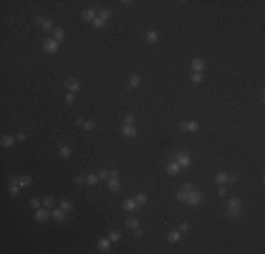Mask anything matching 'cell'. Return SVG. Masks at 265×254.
<instances>
[{
    "instance_id": "cell-1",
    "label": "cell",
    "mask_w": 265,
    "mask_h": 254,
    "mask_svg": "<svg viewBox=\"0 0 265 254\" xmlns=\"http://www.w3.org/2000/svg\"><path fill=\"white\" fill-rule=\"evenodd\" d=\"M42 48H44V51H47V52H50V54H54V52H56V51H58L59 45H58V41H56V40H54V38H50V40H45L44 42H42Z\"/></svg>"
},
{
    "instance_id": "cell-2",
    "label": "cell",
    "mask_w": 265,
    "mask_h": 254,
    "mask_svg": "<svg viewBox=\"0 0 265 254\" xmlns=\"http://www.w3.org/2000/svg\"><path fill=\"white\" fill-rule=\"evenodd\" d=\"M176 162L179 165L180 168H186V167H189L192 164V159L186 153H179V154L176 155Z\"/></svg>"
},
{
    "instance_id": "cell-3",
    "label": "cell",
    "mask_w": 265,
    "mask_h": 254,
    "mask_svg": "<svg viewBox=\"0 0 265 254\" xmlns=\"http://www.w3.org/2000/svg\"><path fill=\"white\" fill-rule=\"evenodd\" d=\"M202 198H203V196H202L200 192L190 191V192H188V199H186V202L189 205H193V206H195V205H197L200 200H202Z\"/></svg>"
},
{
    "instance_id": "cell-4",
    "label": "cell",
    "mask_w": 265,
    "mask_h": 254,
    "mask_svg": "<svg viewBox=\"0 0 265 254\" xmlns=\"http://www.w3.org/2000/svg\"><path fill=\"white\" fill-rule=\"evenodd\" d=\"M65 88L69 90V92L73 93V92H78V90H79L80 83H79V80L72 79V78H71V79H66L65 80Z\"/></svg>"
},
{
    "instance_id": "cell-5",
    "label": "cell",
    "mask_w": 265,
    "mask_h": 254,
    "mask_svg": "<svg viewBox=\"0 0 265 254\" xmlns=\"http://www.w3.org/2000/svg\"><path fill=\"white\" fill-rule=\"evenodd\" d=\"M121 131H123V134H124L125 137H135V136H137V129H135L133 124H124L123 129H121Z\"/></svg>"
},
{
    "instance_id": "cell-6",
    "label": "cell",
    "mask_w": 265,
    "mask_h": 254,
    "mask_svg": "<svg viewBox=\"0 0 265 254\" xmlns=\"http://www.w3.org/2000/svg\"><path fill=\"white\" fill-rule=\"evenodd\" d=\"M48 216H50V212L47 209H38L37 213H35V220L42 223V222H45V220L48 219Z\"/></svg>"
},
{
    "instance_id": "cell-7",
    "label": "cell",
    "mask_w": 265,
    "mask_h": 254,
    "mask_svg": "<svg viewBox=\"0 0 265 254\" xmlns=\"http://www.w3.org/2000/svg\"><path fill=\"white\" fill-rule=\"evenodd\" d=\"M205 68V61L200 60V58H195V60L192 61V69L195 71V72H200V71H203Z\"/></svg>"
},
{
    "instance_id": "cell-8",
    "label": "cell",
    "mask_w": 265,
    "mask_h": 254,
    "mask_svg": "<svg viewBox=\"0 0 265 254\" xmlns=\"http://www.w3.org/2000/svg\"><path fill=\"white\" fill-rule=\"evenodd\" d=\"M243 212V208L238 206V208H229L227 209V216L230 218V219H235V218H238Z\"/></svg>"
},
{
    "instance_id": "cell-9",
    "label": "cell",
    "mask_w": 265,
    "mask_h": 254,
    "mask_svg": "<svg viewBox=\"0 0 265 254\" xmlns=\"http://www.w3.org/2000/svg\"><path fill=\"white\" fill-rule=\"evenodd\" d=\"M97 249H99L100 251L106 253L107 250L110 249V240H107V239H100L99 241H97Z\"/></svg>"
},
{
    "instance_id": "cell-10",
    "label": "cell",
    "mask_w": 265,
    "mask_h": 254,
    "mask_svg": "<svg viewBox=\"0 0 265 254\" xmlns=\"http://www.w3.org/2000/svg\"><path fill=\"white\" fill-rule=\"evenodd\" d=\"M107 188H109L111 192L120 191V182H119V180H117V178H110L109 184H107Z\"/></svg>"
},
{
    "instance_id": "cell-11",
    "label": "cell",
    "mask_w": 265,
    "mask_h": 254,
    "mask_svg": "<svg viewBox=\"0 0 265 254\" xmlns=\"http://www.w3.org/2000/svg\"><path fill=\"white\" fill-rule=\"evenodd\" d=\"M51 216L54 218L55 222H62V220H65V213H64V210L62 209H54L52 210V213Z\"/></svg>"
},
{
    "instance_id": "cell-12",
    "label": "cell",
    "mask_w": 265,
    "mask_h": 254,
    "mask_svg": "<svg viewBox=\"0 0 265 254\" xmlns=\"http://www.w3.org/2000/svg\"><path fill=\"white\" fill-rule=\"evenodd\" d=\"M179 240H180V232L174 230V232H169V233H168V241H169V243H178Z\"/></svg>"
},
{
    "instance_id": "cell-13",
    "label": "cell",
    "mask_w": 265,
    "mask_h": 254,
    "mask_svg": "<svg viewBox=\"0 0 265 254\" xmlns=\"http://www.w3.org/2000/svg\"><path fill=\"white\" fill-rule=\"evenodd\" d=\"M121 206H123L124 210H134L135 208H137V203H135V200H133V199H125Z\"/></svg>"
},
{
    "instance_id": "cell-14",
    "label": "cell",
    "mask_w": 265,
    "mask_h": 254,
    "mask_svg": "<svg viewBox=\"0 0 265 254\" xmlns=\"http://www.w3.org/2000/svg\"><path fill=\"white\" fill-rule=\"evenodd\" d=\"M82 19L85 21H92V20H95L96 17H95V11L92 10V9H89V10H83L82 11Z\"/></svg>"
},
{
    "instance_id": "cell-15",
    "label": "cell",
    "mask_w": 265,
    "mask_h": 254,
    "mask_svg": "<svg viewBox=\"0 0 265 254\" xmlns=\"http://www.w3.org/2000/svg\"><path fill=\"white\" fill-rule=\"evenodd\" d=\"M179 171H180V167L178 165V162H171L168 165V169H166V172L169 175H176Z\"/></svg>"
},
{
    "instance_id": "cell-16",
    "label": "cell",
    "mask_w": 265,
    "mask_h": 254,
    "mask_svg": "<svg viewBox=\"0 0 265 254\" xmlns=\"http://www.w3.org/2000/svg\"><path fill=\"white\" fill-rule=\"evenodd\" d=\"M145 40L148 41L150 44H155V42L158 41V34H157V31H148V33L145 34Z\"/></svg>"
},
{
    "instance_id": "cell-17",
    "label": "cell",
    "mask_w": 265,
    "mask_h": 254,
    "mask_svg": "<svg viewBox=\"0 0 265 254\" xmlns=\"http://www.w3.org/2000/svg\"><path fill=\"white\" fill-rule=\"evenodd\" d=\"M64 38H65V31L62 30L61 27L54 28V40L61 41V40H64Z\"/></svg>"
},
{
    "instance_id": "cell-18",
    "label": "cell",
    "mask_w": 265,
    "mask_h": 254,
    "mask_svg": "<svg viewBox=\"0 0 265 254\" xmlns=\"http://www.w3.org/2000/svg\"><path fill=\"white\" fill-rule=\"evenodd\" d=\"M0 143H1L3 147H11L13 143H14V139H13L11 136H3L1 140H0Z\"/></svg>"
},
{
    "instance_id": "cell-19",
    "label": "cell",
    "mask_w": 265,
    "mask_h": 254,
    "mask_svg": "<svg viewBox=\"0 0 265 254\" xmlns=\"http://www.w3.org/2000/svg\"><path fill=\"white\" fill-rule=\"evenodd\" d=\"M216 182L217 184H220V185H223V184H226L227 182V180H229V175L226 174V172H219V174L216 175Z\"/></svg>"
},
{
    "instance_id": "cell-20",
    "label": "cell",
    "mask_w": 265,
    "mask_h": 254,
    "mask_svg": "<svg viewBox=\"0 0 265 254\" xmlns=\"http://www.w3.org/2000/svg\"><path fill=\"white\" fill-rule=\"evenodd\" d=\"M59 154L62 158H69L71 155H72V150H71L69 147H66V145H62L59 150Z\"/></svg>"
},
{
    "instance_id": "cell-21",
    "label": "cell",
    "mask_w": 265,
    "mask_h": 254,
    "mask_svg": "<svg viewBox=\"0 0 265 254\" xmlns=\"http://www.w3.org/2000/svg\"><path fill=\"white\" fill-rule=\"evenodd\" d=\"M19 185H20V188H27V186H30L31 185V178L30 177H20V178H19Z\"/></svg>"
},
{
    "instance_id": "cell-22",
    "label": "cell",
    "mask_w": 265,
    "mask_h": 254,
    "mask_svg": "<svg viewBox=\"0 0 265 254\" xmlns=\"http://www.w3.org/2000/svg\"><path fill=\"white\" fill-rule=\"evenodd\" d=\"M85 181H86V184H88V185H92V186H93V185L97 184V181H99V177H97V175H95V174H89V175H88V177L85 178Z\"/></svg>"
},
{
    "instance_id": "cell-23",
    "label": "cell",
    "mask_w": 265,
    "mask_h": 254,
    "mask_svg": "<svg viewBox=\"0 0 265 254\" xmlns=\"http://www.w3.org/2000/svg\"><path fill=\"white\" fill-rule=\"evenodd\" d=\"M197 130H199V123H197V121H188V123H186V131L195 133Z\"/></svg>"
},
{
    "instance_id": "cell-24",
    "label": "cell",
    "mask_w": 265,
    "mask_h": 254,
    "mask_svg": "<svg viewBox=\"0 0 265 254\" xmlns=\"http://www.w3.org/2000/svg\"><path fill=\"white\" fill-rule=\"evenodd\" d=\"M128 85H130L131 88H137V86L140 85V76H137V75H131L130 79H128Z\"/></svg>"
},
{
    "instance_id": "cell-25",
    "label": "cell",
    "mask_w": 265,
    "mask_h": 254,
    "mask_svg": "<svg viewBox=\"0 0 265 254\" xmlns=\"http://www.w3.org/2000/svg\"><path fill=\"white\" fill-rule=\"evenodd\" d=\"M134 200H135V203L137 205H145L147 203V195L145 194H137Z\"/></svg>"
},
{
    "instance_id": "cell-26",
    "label": "cell",
    "mask_w": 265,
    "mask_h": 254,
    "mask_svg": "<svg viewBox=\"0 0 265 254\" xmlns=\"http://www.w3.org/2000/svg\"><path fill=\"white\" fill-rule=\"evenodd\" d=\"M95 127H96V123L93 120H86L85 123H83V130H86V131H92Z\"/></svg>"
},
{
    "instance_id": "cell-27",
    "label": "cell",
    "mask_w": 265,
    "mask_h": 254,
    "mask_svg": "<svg viewBox=\"0 0 265 254\" xmlns=\"http://www.w3.org/2000/svg\"><path fill=\"white\" fill-rule=\"evenodd\" d=\"M61 209L64 210V212H71L72 210V205H71L69 200H61Z\"/></svg>"
},
{
    "instance_id": "cell-28",
    "label": "cell",
    "mask_w": 265,
    "mask_h": 254,
    "mask_svg": "<svg viewBox=\"0 0 265 254\" xmlns=\"http://www.w3.org/2000/svg\"><path fill=\"white\" fill-rule=\"evenodd\" d=\"M125 224H127L130 229H135V227H138V220L134 219V218H128L127 222H125Z\"/></svg>"
},
{
    "instance_id": "cell-29",
    "label": "cell",
    "mask_w": 265,
    "mask_h": 254,
    "mask_svg": "<svg viewBox=\"0 0 265 254\" xmlns=\"http://www.w3.org/2000/svg\"><path fill=\"white\" fill-rule=\"evenodd\" d=\"M109 239H110V241H119L121 239V233L120 232H110L109 233Z\"/></svg>"
},
{
    "instance_id": "cell-30",
    "label": "cell",
    "mask_w": 265,
    "mask_h": 254,
    "mask_svg": "<svg viewBox=\"0 0 265 254\" xmlns=\"http://www.w3.org/2000/svg\"><path fill=\"white\" fill-rule=\"evenodd\" d=\"M42 30H45V31H52V30H54V23H52L51 20H45L44 24H42Z\"/></svg>"
},
{
    "instance_id": "cell-31",
    "label": "cell",
    "mask_w": 265,
    "mask_h": 254,
    "mask_svg": "<svg viewBox=\"0 0 265 254\" xmlns=\"http://www.w3.org/2000/svg\"><path fill=\"white\" fill-rule=\"evenodd\" d=\"M238 206H241V202L238 198H231L229 200V208H238Z\"/></svg>"
},
{
    "instance_id": "cell-32",
    "label": "cell",
    "mask_w": 265,
    "mask_h": 254,
    "mask_svg": "<svg viewBox=\"0 0 265 254\" xmlns=\"http://www.w3.org/2000/svg\"><path fill=\"white\" fill-rule=\"evenodd\" d=\"M110 16H111V13L109 10H100L99 11V17L102 19L103 21H106L107 19H110Z\"/></svg>"
},
{
    "instance_id": "cell-33",
    "label": "cell",
    "mask_w": 265,
    "mask_h": 254,
    "mask_svg": "<svg viewBox=\"0 0 265 254\" xmlns=\"http://www.w3.org/2000/svg\"><path fill=\"white\" fill-rule=\"evenodd\" d=\"M203 80V75L200 74V72H195V74L192 75V82H195V83H199Z\"/></svg>"
},
{
    "instance_id": "cell-34",
    "label": "cell",
    "mask_w": 265,
    "mask_h": 254,
    "mask_svg": "<svg viewBox=\"0 0 265 254\" xmlns=\"http://www.w3.org/2000/svg\"><path fill=\"white\" fill-rule=\"evenodd\" d=\"M93 25H95V28H103L105 27V21L102 20L100 17H97V19L93 20Z\"/></svg>"
},
{
    "instance_id": "cell-35",
    "label": "cell",
    "mask_w": 265,
    "mask_h": 254,
    "mask_svg": "<svg viewBox=\"0 0 265 254\" xmlns=\"http://www.w3.org/2000/svg\"><path fill=\"white\" fill-rule=\"evenodd\" d=\"M176 199L178 200H186L188 199V192H186V191H179V192L176 194Z\"/></svg>"
},
{
    "instance_id": "cell-36",
    "label": "cell",
    "mask_w": 265,
    "mask_h": 254,
    "mask_svg": "<svg viewBox=\"0 0 265 254\" xmlns=\"http://www.w3.org/2000/svg\"><path fill=\"white\" fill-rule=\"evenodd\" d=\"M44 206H47V208L54 206V198H52V196H45L44 198Z\"/></svg>"
},
{
    "instance_id": "cell-37",
    "label": "cell",
    "mask_w": 265,
    "mask_h": 254,
    "mask_svg": "<svg viewBox=\"0 0 265 254\" xmlns=\"http://www.w3.org/2000/svg\"><path fill=\"white\" fill-rule=\"evenodd\" d=\"M75 100H76L75 93H68V95L65 96V102L68 103V105H72V103H73Z\"/></svg>"
},
{
    "instance_id": "cell-38",
    "label": "cell",
    "mask_w": 265,
    "mask_h": 254,
    "mask_svg": "<svg viewBox=\"0 0 265 254\" xmlns=\"http://www.w3.org/2000/svg\"><path fill=\"white\" fill-rule=\"evenodd\" d=\"M30 206L31 208H34V209H38V208L41 206V200L37 199V198H33V199L30 200Z\"/></svg>"
},
{
    "instance_id": "cell-39",
    "label": "cell",
    "mask_w": 265,
    "mask_h": 254,
    "mask_svg": "<svg viewBox=\"0 0 265 254\" xmlns=\"http://www.w3.org/2000/svg\"><path fill=\"white\" fill-rule=\"evenodd\" d=\"M19 192H20V185H13V186H10V195L11 196H17Z\"/></svg>"
},
{
    "instance_id": "cell-40",
    "label": "cell",
    "mask_w": 265,
    "mask_h": 254,
    "mask_svg": "<svg viewBox=\"0 0 265 254\" xmlns=\"http://www.w3.org/2000/svg\"><path fill=\"white\" fill-rule=\"evenodd\" d=\"M110 175H109V171H106V169H102L99 172V178L100 180H107Z\"/></svg>"
},
{
    "instance_id": "cell-41",
    "label": "cell",
    "mask_w": 265,
    "mask_h": 254,
    "mask_svg": "<svg viewBox=\"0 0 265 254\" xmlns=\"http://www.w3.org/2000/svg\"><path fill=\"white\" fill-rule=\"evenodd\" d=\"M134 120H135V117L133 115H127L124 117V121H125V124H133L134 123Z\"/></svg>"
},
{
    "instance_id": "cell-42",
    "label": "cell",
    "mask_w": 265,
    "mask_h": 254,
    "mask_svg": "<svg viewBox=\"0 0 265 254\" xmlns=\"http://www.w3.org/2000/svg\"><path fill=\"white\" fill-rule=\"evenodd\" d=\"M9 186H13V185H19V178L17 177H11V178H9Z\"/></svg>"
},
{
    "instance_id": "cell-43",
    "label": "cell",
    "mask_w": 265,
    "mask_h": 254,
    "mask_svg": "<svg viewBox=\"0 0 265 254\" xmlns=\"http://www.w3.org/2000/svg\"><path fill=\"white\" fill-rule=\"evenodd\" d=\"M179 230H180V232H188V230H189V223H186V222L180 223Z\"/></svg>"
},
{
    "instance_id": "cell-44",
    "label": "cell",
    "mask_w": 265,
    "mask_h": 254,
    "mask_svg": "<svg viewBox=\"0 0 265 254\" xmlns=\"http://www.w3.org/2000/svg\"><path fill=\"white\" fill-rule=\"evenodd\" d=\"M183 191H186V192H190V191H193V185L190 184V182H186V184L183 185Z\"/></svg>"
},
{
    "instance_id": "cell-45",
    "label": "cell",
    "mask_w": 265,
    "mask_h": 254,
    "mask_svg": "<svg viewBox=\"0 0 265 254\" xmlns=\"http://www.w3.org/2000/svg\"><path fill=\"white\" fill-rule=\"evenodd\" d=\"M16 139L20 140V141H24V140L27 139V137H25L24 133H20V131H19V133H17V136H16Z\"/></svg>"
},
{
    "instance_id": "cell-46",
    "label": "cell",
    "mask_w": 265,
    "mask_h": 254,
    "mask_svg": "<svg viewBox=\"0 0 265 254\" xmlns=\"http://www.w3.org/2000/svg\"><path fill=\"white\" fill-rule=\"evenodd\" d=\"M109 175H110V178H117L119 177V171L117 169H111L110 172H109Z\"/></svg>"
},
{
    "instance_id": "cell-47",
    "label": "cell",
    "mask_w": 265,
    "mask_h": 254,
    "mask_svg": "<svg viewBox=\"0 0 265 254\" xmlns=\"http://www.w3.org/2000/svg\"><path fill=\"white\" fill-rule=\"evenodd\" d=\"M226 194H227V189H226V188H223V186H221L220 189L217 191V195H219V196H224Z\"/></svg>"
},
{
    "instance_id": "cell-48",
    "label": "cell",
    "mask_w": 265,
    "mask_h": 254,
    "mask_svg": "<svg viewBox=\"0 0 265 254\" xmlns=\"http://www.w3.org/2000/svg\"><path fill=\"white\" fill-rule=\"evenodd\" d=\"M83 123H85V120L80 119V117L75 120V124H76V126H80V127H83Z\"/></svg>"
},
{
    "instance_id": "cell-49",
    "label": "cell",
    "mask_w": 265,
    "mask_h": 254,
    "mask_svg": "<svg viewBox=\"0 0 265 254\" xmlns=\"http://www.w3.org/2000/svg\"><path fill=\"white\" fill-rule=\"evenodd\" d=\"M35 21H37V24H41V25H42V24H44V21H45V20H44V17L38 16V17L35 19Z\"/></svg>"
},
{
    "instance_id": "cell-50",
    "label": "cell",
    "mask_w": 265,
    "mask_h": 254,
    "mask_svg": "<svg viewBox=\"0 0 265 254\" xmlns=\"http://www.w3.org/2000/svg\"><path fill=\"white\" fill-rule=\"evenodd\" d=\"M82 182H83V178H82V177H76L75 178V184L76 185H80Z\"/></svg>"
},
{
    "instance_id": "cell-51",
    "label": "cell",
    "mask_w": 265,
    "mask_h": 254,
    "mask_svg": "<svg viewBox=\"0 0 265 254\" xmlns=\"http://www.w3.org/2000/svg\"><path fill=\"white\" fill-rule=\"evenodd\" d=\"M227 181H230V182L234 184V182H237V177H235V175H231V177H229V180Z\"/></svg>"
},
{
    "instance_id": "cell-52",
    "label": "cell",
    "mask_w": 265,
    "mask_h": 254,
    "mask_svg": "<svg viewBox=\"0 0 265 254\" xmlns=\"http://www.w3.org/2000/svg\"><path fill=\"white\" fill-rule=\"evenodd\" d=\"M135 234H137V236H143V234H144V232H143L141 229H138V227H135Z\"/></svg>"
},
{
    "instance_id": "cell-53",
    "label": "cell",
    "mask_w": 265,
    "mask_h": 254,
    "mask_svg": "<svg viewBox=\"0 0 265 254\" xmlns=\"http://www.w3.org/2000/svg\"><path fill=\"white\" fill-rule=\"evenodd\" d=\"M180 130L186 131V123H182V124H180Z\"/></svg>"
},
{
    "instance_id": "cell-54",
    "label": "cell",
    "mask_w": 265,
    "mask_h": 254,
    "mask_svg": "<svg viewBox=\"0 0 265 254\" xmlns=\"http://www.w3.org/2000/svg\"><path fill=\"white\" fill-rule=\"evenodd\" d=\"M123 3H124V4H131V3H134V1H131V0H124Z\"/></svg>"
}]
</instances>
